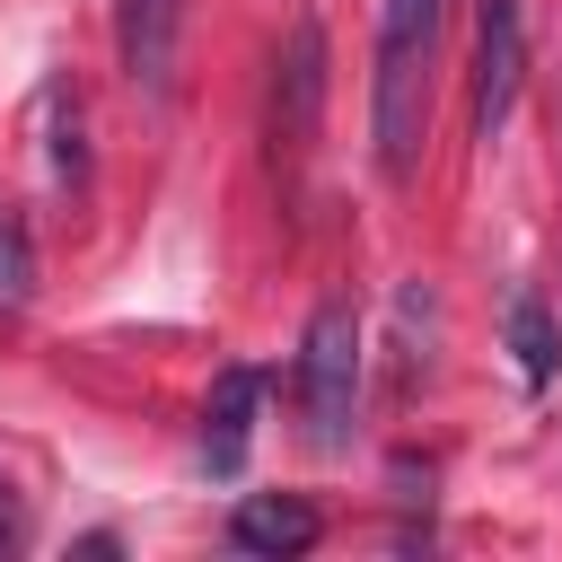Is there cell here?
<instances>
[{
	"label": "cell",
	"instance_id": "11",
	"mask_svg": "<svg viewBox=\"0 0 562 562\" xmlns=\"http://www.w3.org/2000/svg\"><path fill=\"white\" fill-rule=\"evenodd\" d=\"M9 544H18V509L0 501V553H9Z\"/></svg>",
	"mask_w": 562,
	"mask_h": 562
},
{
	"label": "cell",
	"instance_id": "5",
	"mask_svg": "<svg viewBox=\"0 0 562 562\" xmlns=\"http://www.w3.org/2000/svg\"><path fill=\"white\" fill-rule=\"evenodd\" d=\"M176 9L184 0H114V53H123V79L167 97L176 79Z\"/></svg>",
	"mask_w": 562,
	"mask_h": 562
},
{
	"label": "cell",
	"instance_id": "4",
	"mask_svg": "<svg viewBox=\"0 0 562 562\" xmlns=\"http://www.w3.org/2000/svg\"><path fill=\"white\" fill-rule=\"evenodd\" d=\"M527 79V18L518 0H474V140H501Z\"/></svg>",
	"mask_w": 562,
	"mask_h": 562
},
{
	"label": "cell",
	"instance_id": "7",
	"mask_svg": "<svg viewBox=\"0 0 562 562\" xmlns=\"http://www.w3.org/2000/svg\"><path fill=\"white\" fill-rule=\"evenodd\" d=\"M316 527H325V518H316L299 492H246V501L228 509V544H237V553H272V562H281V553H307Z\"/></svg>",
	"mask_w": 562,
	"mask_h": 562
},
{
	"label": "cell",
	"instance_id": "3",
	"mask_svg": "<svg viewBox=\"0 0 562 562\" xmlns=\"http://www.w3.org/2000/svg\"><path fill=\"white\" fill-rule=\"evenodd\" d=\"M316 114H325V26H316V9H299L281 53H272V123H263L281 176H299V158L316 140Z\"/></svg>",
	"mask_w": 562,
	"mask_h": 562
},
{
	"label": "cell",
	"instance_id": "2",
	"mask_svg": "<svg viewBox=\"0 0 562 562\" xmlns=\"http://www.w3.org/2000/svg\"><path fill=\"white\" fill-rule=\"evenodd\" d=\"M299 404H307V439L334 457L351 448V413H360V316L351 299H325L299 334Z\"/></svg>",
	"mask_w": 562,
	"mask_h": 562
},
{
	"label": "cell",
	"instance_id": "6",
	"mask_svg": "<svg viewBox=\"0 0 562 562\" xmlns=\"http://www.w3.org/2000/svg\"><path fill=\"white\" fill-rule=\"evenodd\" d=\"M255 413H263V369H220L211 404H202V465L211 474H237L246 465V439H255Z\"/></svg>",
	"mask_w": 562,
	"mask_h": 562
},
{
	"label": "cell",
	"instance_id": "1",
	"mask_svg": "<svg viewBox=\"0 0 562 562\" xmlns=\"http://www.w3.org/2000/svg\"><path fill=\"white\" fill-rule=\"evenodd\" d=\"M439 18H448V0H386V9H378L369 132H378V167H386V184H404V176L422 167V132H430V70H439Z\"/></svg>",
	"mask_w": 562,
	"mask_h": 562
},
{
	"label": "cell",
	"instance_id": "8",
	"mask_svg": "<svg viewBox=\"0 0 562 562\" xmlns=\"http://www.w3.org/2000/svg\"><path fill=\"white\" fill-rule=\"evenodd\" d=\"M501 334H509V351H518V378H527V386H544V378L562 369V325H553V307H544L536 290H518V299L501 307Z\"/></svg>",
	"mask_w": 562,
	"mask_h": 562
},
{
	"label": "cell",
	"instance_id": "9",
	"mask_svg": "<svg viewBox=\"0 0 562 562\" xmlns=\"http://www.w3.org/2000/svg\"><path fill=\"white\" fill-rule=\"evenodd\" d=\"M26 299H35V237L0 202V316H26Z\"/></svg>",
	"mask_w": 562,
	"mask_h": 562
},
{
	"label": "cell",
	"instance_id": "10",
	"mask_svg": "<svg viewBox=\"0 0 562 562\" xmlns=\"http://www.w3.org/2000/svg\"><path fill=\"white\" fill-rule=\"evenodd\" d=\"M44 114H53V176L61 184H88V149H79V97L53 79L44 88Z\"/></svg>",
	"mask_w": 562,
	"mask_h": 562
}]
</instances>
